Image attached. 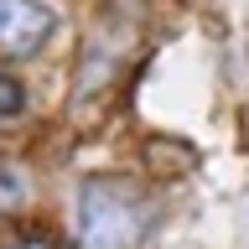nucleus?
Here are the masks:
<instances>
[{
	"instance_id": "1",
	"label": "nucleus",
	"mask_w": 249,
	"mask_h": 249,
	"mask_svg": "<svg viewBox=\"0 0 249 249\" xmlns=\"http://www.w3.org/2000/svg\"><path fill=\"white\" fill-rule=\"evenodd\" d=\"M145 197L124 177H83L73 197V233L78 249H135L145 233Z\"/></svg>"
},
{
	"instance_id": "4",
	"label": "nucleus",
	"mask_w": 249,
	"mask_h": 249,
	"mask_svg": "<svg viewBox=\"0 0 249 249\" xmlns=\"http://www.w3.org/2000/svg\"><path fill=\"white\" fill-rule=\"evenodd\" d=\"M26 109V89H21V78L0 73V120H16Z\"/></svg>"
},
{
	"instance_id": "2",
	"label": "nucleus",
	"mask_w": 249,
	"mask_h": 249,
	"mask_svg": "<svg viewBox=\"0 0 249 249\" xmlns=\"http://www.w3.org/2000/svg\"><path fill=\"white\" fill-rule=\"evenodd\" d=\"M57 31L52 0H0V52L5 57H36Z\"/></svg>"
},
{
	"instance_id": "3",
	"label": "nucleus",
	"mask_w": 249,
	"mask_h": 249,
	"mask_svg": "<svg viewBox=\"0 0 249 249\" xmlns=\"http://www.w3.org/2000/svg\"><path fill=\"white\" fill-rule=\"evenodd\" d=\"M26 202V177L0 156V208H21Z\"/></svg>"
}]
</instances>
